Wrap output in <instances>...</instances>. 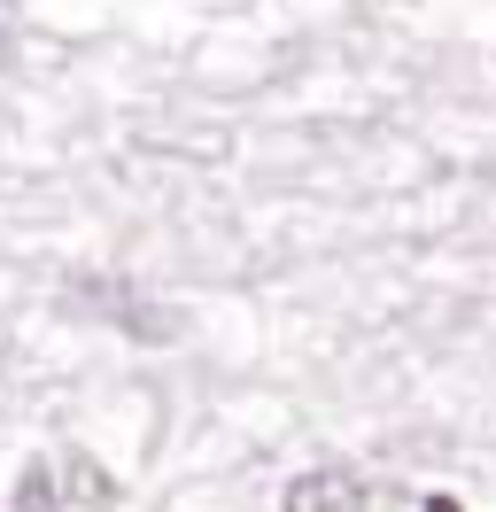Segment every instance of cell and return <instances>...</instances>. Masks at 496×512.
Here are the masks:
<instances>
[{
    "mask_svg": "<svg viewBox=\"0 0 496 512\" xmlns=\"http://www.w3.org/2000/svg\"><path fill=\"white\" fill-rule=\"evenodd\" d=\"M124 489L86 450H47L16 474V512H109Z\"/></svg>",
    "mask_w": 496,
    "mask_h": 512,
    "instance_id": "6da1fadb",
    "label": "cell"
},
{
    "mask_svg": "<svg viewBox=\"0 0 496 512\" xmlns=\"http://www.w3.org/2000/svg\"><path fill=\"white\" fill-rule=\"evenodd\" d=\"M279 512H365V481L349 466H310L287 481V505Z\"/></svg>",
    "mask_w": 496,
    "mask_h": 512,
    "instance_id": "7a4b0ae2",
    "label": "cell"
},
{
    "mask_svg": "<svg viewBox=\"0 0 496 512\" xmlns=\"http://www.w3.org/2000/svg\"><path fill=\"white\" fill-rule=\"evenodd\" d=\"M427 512H458V497H427Z\"/></svg>",
    "mask_w": 496,
    "mask_h": 512,
    "instance_id": "3957f363",
    "label": "cell"
}]
</instances>
